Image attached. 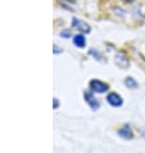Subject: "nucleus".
I'll list each match as a JSON object with an SVG mask.
<instances>
[{
	"instance_id": "f257e3e1",
	"label": "nucleus",
	"mask_w": 145,
	"mask_h": 153,
	"mask_svg": "<svg viewBox=\"0 0 145 153\" xmlns=\"http://www.w3.org/2000/svg\"><path fill=\"white\" fill-rule=\"evenodd\" d=\"M108 88L109 85L100 81V80H92V81H90V89L95 93H105L108 90Z\"/></svg>"
},
{
	"instance_id": "f03ea898",
	"label": "nucleus",
	"mask_w": 145,
	"mask_h": 153,
	"mask_svg": "<svg viewBox=\"0 0 145 153\" xmlns=\"http://www.w3.org/2000/svg\"><path fill=\"white\" fill-rule=\"evenodd\" d=\"M84 97H85V100L87 102V104L90 105V108H91V109H98V108L100 107L99 100H98L96 98L94 97L92 93H90V91H85V93H84Z\"/></svg>"
},
{
	"instance_id": "7ed1b4c3",
	"label": "nucleus",
	"mask_w": 145,
	"mask_h": 153,
	"mask_svg": "<svg viewBox=\"0 0 145 153\" xmlns=\"http://www.w3.org/2000/svg\"><path fill=\"white\" fill-rule=\"evenodd\" d=\"M107 100H108V103L110 105H113V107H121L122 103H123V99L121 98V95L117 94V93H110V94H108Z\"/></svg>"
},
{
	"instance_id": "20e7f679",
	"label": "nucleus",
	"mask_w": 145,
	"mask_h": 153,
	"mask_svg": "<svg viewBox=\"0 0 145 153\" xmlns=\"http://www.w3.org/2000/svg\"><path fill=\"white\" fill-rule=\"evenodd\" d=\"M118 135H119L121 138L126 139V140H130V139L134 138V133H132L130 125H125V126L122 127V129H119V130H118Z\"/></svg>"
},
{
	"instance_id": "39448f33",
	"label": "nucleus",
	"mask_w": 145,
	"mask_h": 153,
	"mask_svg": "<svg viewBox=\"0 0 145 153\" xmlns=\"http://www.w3.org/2000/svg\"><path fill=\"white\" fill-rule=\"evenodd\" d=\"M72 25L78 30V31H81V32H90V26H89L87 23H85V22H82V21H80V19H77V18H73L72 19Z\"/></svg>"
},
{
	"instance_id": "423d86ee",
	"label": "nucleus",
	"mask_w": 145,
	"mask_h": 153,
	"mask_svg": "<svg viewBox=\"0 0 145 153\" xmlns=\"http://www.w3.org/2000/svg\"><path fill=\"white\" fill-rule=\"evenodd\" d=\"M114 62H116L119 67H126L127 65H129V61H127L126 54L122 53V52H119L116 56V58H114Z\"/></svg>"
},
{
	"instance_id": "0eeeda50",
	"label": "nucleus",
	"mask_w": 145,
	"mask_h": 153,
	"mask_svg": "<svg viewBox=\"0 0 145 153\" xmlns=\"http://www.w3.org/2000/svg\"><path fill=\"white\" fill-rule=\"evenodd\" d=\"M73 44L77 46V48H84L86 45V39H85L84 35H75L73 36Z\"/></svg>"
},
{
	"instance_id": "6e6552de",
	"label": "nucleus",
	"mask_w": 145,
	"mask_h": 153,
	"mask_svg": "<svg viewBox=\"0 0 145 153\" xmlns=\"http://www.w3.org/2000/svg\"><path fill=\"white\" fill-rule=\"evenodd\" d=\"M58 3L61 4V5H63V8H67V9L70 10H73L75 9V4L73 1H71V0H58Z\"/></svg>"
},
{
	"instance_id": "1a4fd4ad",
	"label": "nucleus",
	"mask_w": 145,
	"mask_h": 153,
	"mask_svg": "<svg viewBox=\"0 0 145 153\" xmlns=\"http://www.w3.org/2000/svg\"><path fill=\"white\" fill-rule=\"evenodd\" d=\"M125 84H126V86H129L130 89H135V88H138V82H136L132 77H127V79L125 80Z\"/></svg>"
},
{
	"instance_id": "9d476101",
	"label": "nucleus",
	"mask_w": 145,
	"mask_h": 153,
	"mask_svg": "<svg viewBox=\"0 0 145 153\" xmlns=\"http://www.w3.org/2000/svg\"><path fill=\"white\" fill-rule=\"evenodd\" d=\"M90 54H94V56H96V57H98V59H99V61H101V57H100V54L98 53L96 50H92V49H91V50H90Z\"/></svg>"
},
{
	"instance_id": "9b49d317",
	"label": "nucleus",
	"mask_w": 145,
	"mask_h": 153,
	"mask_svg": "<svg viewBox=\"0 0 145 153\" xmlns=\"http://www.w3.org/2000/svg\"><path fill=\"white\" fill-rule=\"evenodd\" d=\"M58 105H59L58 99H54V102H53V107H54V108H58Z\"/></svg>"
},
{
	"instance_id": "f8f14e48",
	"label": "nucleus",
	"mask_w": 145,
	"mask_h": 153,
	"mask_svg": "<svg viewBox=\"0 0 145 153\" xmlns=\"http://www.w3.org/2000/svg\"><path fill=\"white\" fill-rule=\"evenodd\" d=\"M62 36H70V31H66V32L63 31L62 32Z\"/></svg>"
},
{
	"instance_id": "ddd939ff",
	"label": "nucleus",
	"mask_w": 145,
	"mask_h": 153,
	"mask_svg": "<svg viewBox=\"0 0 145 153\" xmlns=\"http://www.w3.org/2000/svg\"><path fill=\"white\" fill-rule=\"evenodd\" d=\"M123 1H126V3H132L134 0H123Z\"/></svg>"
}]
</instances>
